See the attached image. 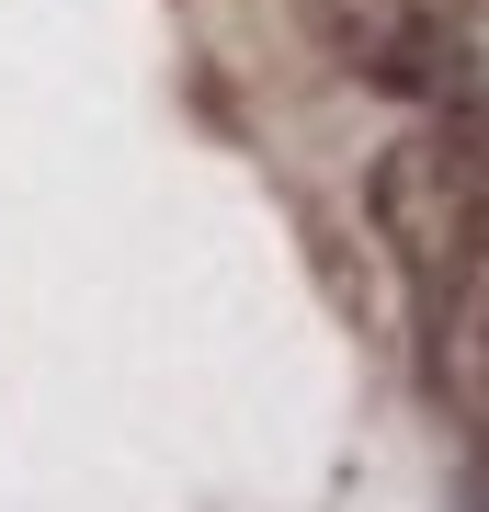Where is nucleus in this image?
Here are the masks:
<instances>
[{"mask_svg":"<svg viewBox=\"0 0 489 512\" xmlns=\"http://www.w3.org/2000/svg\"><path fill=\"white\" fill-rule=\"evenodd\" d=\"M319 35L342 46V69H364L376 92H444V23L433 0H308Z\"/></svg>","mask_w":489,"mask_h":512,"instance_id":"2","label":"nucleus"},{"mask_svg":"<svg viewBox=\"0 0 489 512\" xmlns=\"http://www.w3.org/2000/svg\"><path fill=\"white\" fill-rule=\"evenodd\" d=\"M376 228L399 251L421 319H444V296L489 262V137L478 126H421L376 160Z\"/></svg>","mask_w":489,"mask_h":512,"instance_id":"1","label":"nucleus"}]
</instances>
